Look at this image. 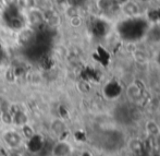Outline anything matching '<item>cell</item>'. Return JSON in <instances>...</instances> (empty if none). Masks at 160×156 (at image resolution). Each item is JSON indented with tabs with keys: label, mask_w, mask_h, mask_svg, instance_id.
<instances>
[{
	"label": "cell",
	"mask_w": 160,
	"mask_h": 156,
	"mask_svg": "<svg viewBox=\"0 0 160 156\" xmlns=\"http://www.w3.org/2000/svg\"><path fill=\"white\" fill-rule=\"evenodd\" d=\"M69 156H80V155H75V154H73V153L71 152V154H70Z\"/></svg>",
	"instance_id": "cell-3"
},
{
	"label": "cell",
	"mask_w": 160,
	"mask_h": 156,
	"mask_svg": "<svg viewBox=\"0 0 160 156\" xmlns=\"http://www.w3.org/2000/svg\"><path fill=\"white\" fill-rule=\"evenodd\" d=\"M1 8H2V3H1V1H0V11H1Z\"/></svg>",
	"instance_id": "cell-4"
},
{
	"label": "cell",
	"mask_w": 160,
	"mask_h": 156,
	"mask_svg": "<svg viewBox=\"0 0 160 156\" xmlns=\"http://www.w3.org/2000/svg\"><path fill=\"white\" fill-rule=\"evenodd\" d=\"M28 21L30 22L31 25H35V24H39L40 22L44 21V14L39 11H31L28 13Z\"/></svg>",
	"instance_id": "cell-2"
},
{
	"label": "cell",
	"mask_w": 160,
	"mask_h": 156,
	"mask_svg": "<svg viewBox=\"0 0 160 156\" xmlns=\"http://www.w3.org/2000/svg\"><path fill=\"white\" fill-rule=\"evenodd\" d=\"M53 155L55 156H69L71 154V146L65 142H59L53 146Z\"/></svg>",
	"instance_id": "cell-1"
}]
</instances>
